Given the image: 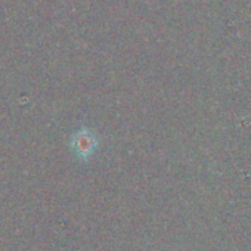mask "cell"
Returning <instances> with one entry per match:
<instances>
[{"instance_id":"1","label":"cell","mask_w":251,"mask_h":251,"mask_svg":"<svg viewBox=\"0 0 251 251\" xmlns=\"http://www.w3.org/2000/svg\"><path fill=\"white\" fill-rule=\"evenodd\" d=\"M96 145H98V141L95 135L89 130H80L73 138V148L75 154L83 160H87L93 154Z\"/></svg>"}]
</instances>
